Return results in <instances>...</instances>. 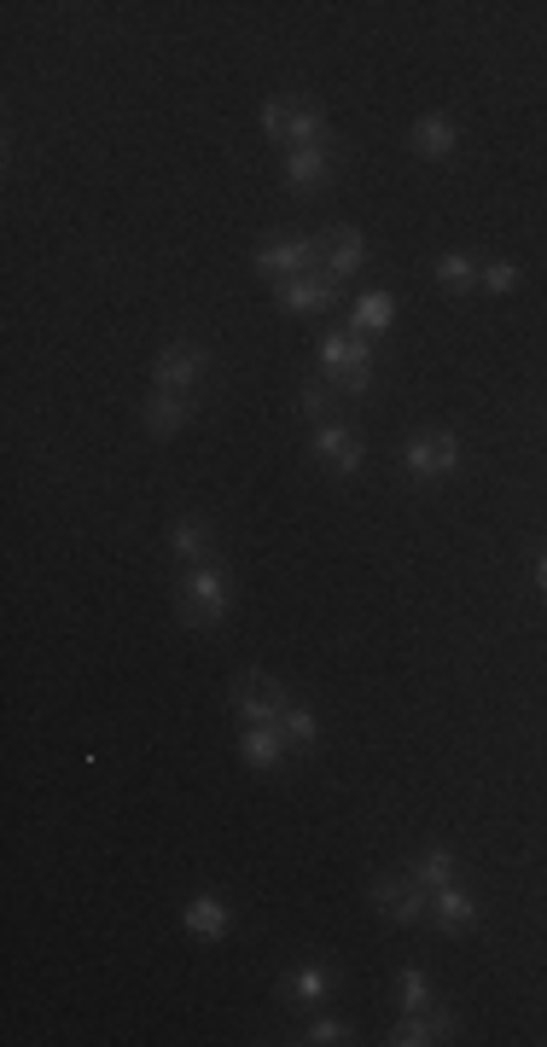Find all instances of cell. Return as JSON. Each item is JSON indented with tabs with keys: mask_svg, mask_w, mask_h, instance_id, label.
Wrapping results in <instances>:
<instances>
[{
	"mask_svg": "<svg viewBox=\"0 0 547 1047\" xmlns=\"http://www.w3.org/2000/svg\"><path fill=\"white\" fill-rule=\"evenodd\" d=\"M263 128L274 140H286V152H291V146H315V152L333 146L326 112H321V105H309V100H268L263 105Z\"/></svg>",
	"mask_w": 547,
	"mask_h": 1047,
	"instance_id": "6da1fadb",
	"label": "cell"
},
{
	"mask_svg": "<svg viewBox=\"0 0 547 1047\" xmlns=\"http://www.w3.org/2000/svg\"><path fill=\"white\" fill-rule=\"evenodd\" d=\"M228 605H233V588L216 565H193V571L181 577V617H187L193 629H216V623L228 617Z\"/></svg>",
	"mask_w": 547,
	"mask_h": 1047,
	"instance_id": "7a4b0ae2",
	"label": "cell"
},
{
	"mask_svg": "<svg viewBox=\"0 0 547 1047\" xmlns=\"http://www.w3.org/2000/svg\"><path fill=\"white\" fill-rule=\"evenodd\" d=\"M321 367H326V379L344 384L350 396H361L373 384V356H368V344L350 338V333H326L321 338Z\"/></svg>",
	"mask_w": 547,
	"mask_h": 1047,
	"instance_id": "3957f363",
	"label": "cell"
},
{
	"mask_svg": "<svg viewBox=\"0 0 547 1047\" xmlns=\"http://www.w3.org/2000/svg\"><path fill=\"white\" fill-rule=\"evenodd\" d=\"M315 256H321V239H309V233H280V239H263V251H257V268L263 274H309L315 268Z\"/></svg>",
	"mask_w": 547,
	"mask_h": 1047,
	"instance_id": "277c9868",
	"label": "cell"
},
{
	"mask_svg": "<svg viewBox=\"0 0 547 1047\" xmlns=\"http://www.w3.org/2000/svg\"><path fill=\"white\" fill-rule=\"evenodd\" d=\"M228 705L245 716V722H274L291 698H286V687L280 682H268V675H240L233 682V693H228Z\"/></svg>",
	"mask_w": 547,
	"mask_h": 1047,
	"instance_id": "5b68a950",
	"label": "cell"
},
{
	"mask_svg": "<svg viewBox=\"0 0 547 1047\" xmlns=\"http://www.w3.org/2000/svg\"><path fill=\"white\" fill-rule=\"evenodd\" d=\"M454 466H461V443H454L449 431H419L414 443H408V472L414 477H449Z\"/></svg>",
	"mask_w": 547,
	"mask_h": 1047,
	"instance_id": "8992f818",
	"label": "cell"
},
{
	"mask_svg": "<svg viewBox=\"0 0 547 1047\" xmlns=\"http://www.w3.org/2000/svg\"><path fill=\"white\" fill-rule=\"evenodd\" d=\"M205 379V349L187 344V338H175L170 349L158 356V391H175V396H187L193 384Z\"/></svg>",
	"mask_w": 547,
	"mask_h": 1047,
	"instance_id": "52a82bcc",
	"label": "cell"
},
{
	"mask_svg": "<svg viewBox=\"0 0 547 1047\" xmlns=\"http://www.w3.org/2000/svg\"><path fill=\"white\" fill-rule=\"evenodd\" d=\"M373 908L385 914V920L408 926V920L426 914V891H419L414 879H379V885H373Z\"/></svg>",
	"mask_w": 547,
	"mask_h": 1047,
	"instance_id": "ba28073f",
	"label": "cell"
},
{
	"mask_svg": "<svg viewBox=\"0 0 547 1047\" xmlns=\"http://www.w3.org/2000/svg\"><path fill=\"white\" fill-rule=\"evenodd\" d=\"M321 256H326V274L344 280V274H356L361 263H368V239H361L356 228H333V233H321Z\"/></svg>",
	"mask_w": 547,
	"mask_h": 1047,
	"instance_id": "9c48e42d",
	"label": "cell"
},
{
	"mask_svg": "<svg viewBox=\"0 0 547 1047\" xmlns=\"http://www.w3.org/2000/svg\"><path fill=\"white\" fill-rule=\"evenodd\" d=\"M274 298H280V309H291V315H315V309L333 303V280H321V274H291Z\"/></svg>",
	"mask_w": 547,
	"mask_h": 1047,
	"instance_id": "30bf717a",
	"label": "cell"
},
{
	"mask_svg": "<svg viewBox=\"0 0 547 1047\" xmlns=\"http://www.w3.org/2000/svg\"><path fill=\"white\" fill-rule=\"evenodd\" d=\"M286 181L298 193H315V187L333 181V163H326V152H315V146H291L286 152Z\"/></svg>",
	"mask_w": 547,
	"mask_h": 1047,
	"instance_id": "8fae6325",
	"label": "cell"
},
{
	"mask_svg": "<svg viewBox=\"0 0 547 1047\" xmlns=\"http://www.w3.org/2000/svg\"><path fill=\"white\" fill-rule=\"evenodd\" d=\"M315 454H321L333 472H356V466H361V443H356L350 426H321V431H315Z\"/></svg>",
	"mask_w": 547,
	"mask_h": 1047,
	"instance_id": "7c38bea8",
	"label": "cell"
},
{
	"mask_svg": "<svg viewBox=\"0 0 547 1047\" xmlns=\"http://www.w3.org/2000/svg\"><path fill=\"white\" fill-rule=\"evenodd\" d=\"M454 146H461V128H454L449 117H419L414 123V152L419 158L443 163V158H454Z\"/></svg>",
	"mask_w": 547,
	"mask_h": 1047,
	"instance_id": "4fadbf2b",
	"label": "cell"
},
{
	"mask_svg": "<svg viewBox=\"0 0 547 1047\" xmlns=\"http://www.w3.org/2000/svg\"><path fill=\"white\" fill-rule=\"evenodd\" d=\"M245 763L257 768V775H274L280 768V751H286V740H280V728H268V722H251V733H245Z\"/></svg>",
	"mask_w": 547,
	"mask_h": 1047,
	"instance_id": "5bb4252c",
	"label": "cell"
},
{
	"mask_svg": "<svg viewBox=\"0 0 547 1047\" xmlns=\"http://www.w3.org/2000/svg\"><path fill=\"white\" fill-rule=\"evenodd\" d=\"M181 426H187V396L158 391L152 402H146V431H152V437H175Z\"/></svg>",
	"mask_w": 547,
	"mask_h": 1047,
	"instance_id": "9a60e30c",
	"label": "cell"
},
{
	"mask_svg": "<svg viewBox=\"0 0 547 1047\" xmlns=\"http://www.w3.org/2000/svg\"><path fill=\"white\" fill-rule=\"evenodd\" d=\"M170 554L187 559V565H205V554H210L205 519H175V524H170Z\"/></svg>",
	"mask_w": 547,
	"mask_h": 1047,
	"instance_id": "2e32d148",
	"label": "cell"
},
{
	"mask_svg": "<svg viewBox=\"0 0 547 1047\" xmlns=\"http://www.w3.org/2000/svg\"><path fill=\"white\" fill-rule=\"evenodd\" d=\"M228 926H233V914H228L222 896H193L187 903V931L193 937H222Z\"/></svg>",
	"mask_w": 547,
	"mask_h": 1047,
	"instance_id": "e0dca14e",
	"label": "cell"
},
{
	"mask_svg": "<svg viewBox=\"0 0 547 1047\" xmlns=\"http://www.w3.org/2000/svg\"><path fill=\"white\" fill-rule=\"evenodd\" d=\"M431 908H437V920H443V931H466L472 920H478V908H472V896H466V891H454V885L431 891Z\"/></svg>",
	"mask_w": 547,
	"mask_h": 1047,
	"instance_id": "ac0fdd59",
	"label": "cell"
},
{
	"mask_svg": "<svg viewBox=\"0 0 547 1047\" xmlns=\"http://www.w3.org/2000/svg\"><path fill=\"white\" fill-rule=\"evenodd\" d=\"M326 996H333V972H326V966H298L286 978V1001H309V1007H315Z\"/></svg>",
	"mask_w": 547,
	"mask_h": 1047,
	"instance_id": "d6986e66",
	"label": "cell"
},
{
	"mask_svg": "<svg viewBox=\"0 0 547 1047\" xmlns=\"http://www.w3.org/2000/svg\"><path fill=\"white\" fill-rule=\"evenodd\" d=\"M274 728H280V740H286V745H315V740H321L315 710H303V705H286L280 716H274Z\"/></svg>",
	"mask_w": 547,
	"mask_h": 1047,
	"instance_id": "ffe728a7",
	"label": "cell"
},
{
	"mask_svg": "<svg viewBox=\"0 0 547 1047\" xmlns=\"http://www.w3.org/2000/svg\"><path fill=\"white\" fill-rule=\"evenodd\" d=\"M414 885H419V891L454 885V856H449V850H426V856H419V868H414Z\"/></svg>",
	"mask_w": 547,
	"mask_h": 1047,
	"instance_id": "44dd1931",
	"label": "cell"
},
{
	"mask_svg": "<svg viewBox=\"0 0 547 1047\" xmlns=\"http://www.w3.org/2000/svg\"><path fill=\"white\" fill-rule=\"evenodd\" d=\"M391 315H396V309H391L385 291H368V298L356 303V326H361V333H385Z\"/></svg>",
	"mask_w": 547,
	"mask_h": 1047,
	"instance_id": "7402d4cb",
	"label": "cell"
},
{
	"mask_svg": "<svg viewBox=\"0 0 547 1047\" xmlns=\"http://www.w3.org/2000/svg\"><path fill=\"white\" fill-rule=\"evenodd\" d=\"M437 280H443L449 291H472L478 286V268H472L466 256H443V263H437Z\"/></svg>",
	"mask_w": 547,
	"mask_h": 1047,
	"instance_id": "603a6c76",
	"label": "cell"
},
{
	"mask_svg": "<svg viewBox=\"0 0 547 1047\" xmlns=\"http://www.w3.org/2000/svg\"><path fill=\"white\" fill-rule=\"evenodd\" d=\"M396 1001H403V1013H419L426 1007V972H403L396 978Z\"/></svg>",
	"mask_w": 547,
	"mask_h": 1047,
	"instance_id": "cb8c5ba5",
	"label": "cell"
},
{
	"mask_svg": "<svg viewBox=\"0 0 547 1047\" xmlns=\"http://www.w3.org/2000/svg\"><path fill=\"white\" fill-rule=\"evenodd\" d=\"M426 1042H437L431 1036V1019H403L391 1031V1047H426Z\"/></svg>",
	"mask_w": 547,
	"mask_h": 1047,
	"instance_id": "d4e9b609",
	"label": "cell"
},
{
	"mask_svg": "<svg viewBox=\"0 0 547 1047\" xmlns=\"http://www.w3.org/2000/svg\"><path fill=\"white\" fill-rule=\"evenodd\" d=\"M478 280H484V291H496V298H501V291H513V286H519V268H513V263H489Z\"/></svg>",
	"mask_w": 547,
	"mask_h": 1047,
	"instance_id": "484cf974",
	"label": "cell"
},
{
	"mask_svg": "<svg viewBox=\"0 0 547 1047\" xmlns=\"http://www.w3.org/2000/svg\"><path fill=\"white\" fill-rule=\"evenodd\" d=\"M309 1042H321V1047L350 1042V1024H344V1019H315V1024H309Z\"/></svg>",
	"mask_w": 547,
	"mask_h": 1047,
	"instance_id": "4316f807",
	"label": "cell"
},
{
	"mask_svg": "<svg viewBox=\"0 0 547 1047\" xmlns=\"http://www.w3.org/2000/svg\"><path fill=\"white\" fill-rule=\"evenodd\" d=\"M298 402H303V414H309V419H321L326 408H333V396H326L321 384H303V396H298Z\"/></svg>",
	"mask_w": 547,
	"mask_h": 1047,
	"instance_id": "83f0119b",
	"label": "cell"
},
{
	"mask_svg": "<svg viewBox=\"0 0 547 1047\" xmlns=\"http://www.w3.org/2000/svg\"><path fill=\"white\" fill-rule=\"evenodd\" d=\"M449 1031H454V1013H449V1007H437V1013H431V1036L443 1042Z\"/></svg>",
	"mask_w": 547,
	"mask_h": 1047,
	"instance_id": "f1b7e54d",
	"label": "cell"
},
{
	"mask_svg": "<svg viewBox=\"0 0 547 1047\" xmlns=\"http://www.w3.org/2000/svg\"><path fill=\"white\" fill-rule=\"evenodd\" d=\"M542 588H547V559H542Z\"/></svg>",
	"mask_w": 547,
	"mask_h": 1047,
	"instance_id": "f546056e",
	"label": "cell"
}]
</instances>
